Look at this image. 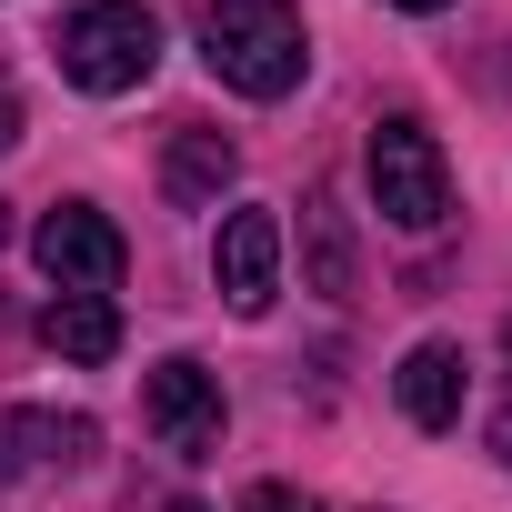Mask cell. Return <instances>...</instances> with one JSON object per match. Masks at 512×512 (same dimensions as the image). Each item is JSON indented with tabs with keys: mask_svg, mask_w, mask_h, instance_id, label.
Instances as JSON below:
<instances>
[{
	"mask_svg": "<svg viewBox=\"0 0 512 512\" xmlns=\"http://www.w3.org/2000/svg\"><path fill=\"white\" fill-rule=\"evenodd\" d=\"M201 61L241 101H282L302 81V61H312V31H302L292 0H211L201 11Z\"/></svg>",
	"mask_w": 512,
	"mask_h": 512,
	"instance_id": "6da1fadb",
	"label": "cell"
},
{
	"mask_svg": "<svg viewBox=\"0 0 512 512\" xmlns=\"http://www.w3.org/2000/svg\"><path fill=\"white\" fill-rule=\"evenodd\" d=\"M151 61H161V21L141 11V0H81V11L61 21V71L81 81V91H141L151 81Z\"/></svg>",
	"mask_w": 512,
	"mask_h": 512,
	"instance_id": "7a4b0ae2",
	"label": "cell"
},
{
	"mask_svg": "<svg viewBox=\"0 0 512 512\" xmlns=\"http://www.w3.org/2000/svg\"><path fill=\"white\" fill-rule=\"evenodd\" d=\"M362 171H372V201H382L392 231H442V211H452V171H442V141H432L412 111L372 121Z\"/></svg>",
	"mask_w": 512,
	"mask_h": 512,
	"instance_id": "3957f363",
	"label": "cell"
},
{
	"mask_svg": "<svg viewBox=\"0 0 512 512\" xmlns=\"http://www.w3.org/2000/svg\"><path fill=\"white\" fill-rule=\"evenodd\" d=\"M31 262L61 282V292H121V231L91 211V201H61V211H41V231H31Z\"/></svg>",
	"mask_w": 512,
	"mask_h": 512,
	"instance_id": "277c9868",
	"label": "cell"
},
{
	"mask_svg": "<svg viewBox=\"0 0 512 512\" xmlns=\"http://www.w3.org/2000/svg\"><path fill=\"white\" fill-rule=\"evenodd\" d=\"M141 412H151L161 452H181V462H211V452H221V382H211L191 352H171V362L141 382Z\"/></svg>",
	"mask_w": 512,
	"mask_h": 512,
	"instance_id": "5b68a950",
	"label": "cell"
},
{
	"mask_svg": "<svg viewBox=\"0 0 512 512\" xmlns=\"http://www.w3.org/2000/svg\"><path fill=\"white\" fill-rule=\"evenodd\" d=\"M211 282H221V302H231L241 322L272 312V292H282V221H272L262 201L221 221V241H211Z\"/></svg>",
	"mask_w": 512,
	"mask_h": 512,
	"instance_id": "8992f818",
	"label": "cell"
},
{
	"mask_svg": "<svg viewBox=\"0 0 512 512\" xmlns=\"http://www.w3.org/2000/svg\"><path fill=\"white\" fill-rule=\"evenodd\" d=\"M462 392H472L462 342H412V352H402V372H392V402H402V422H412V432H452V422H462Z\"/></svg>",
	"mask_w": 512,
	"mask_h": 512,
	"instance_id": "52a82bcc",
	"label": "cell"
},
{
	"mask_svg": "<svg viewBox=\"0 0 512 512\" xmlns=\"http://www.w3.org/2000/svg\"><path fill=\"white\" fill-rule=\"evenodd\" d=\"M41 342H51L61 362H111V352H121V302H111V292H61V302L41 312Z\"/></svg>",
	"mask_w": 512,
	"mask_h": 512,
	"instance_id": "ba28073f",
	"label": "cell"
},
{
	"mask_svg": "<svg viewBox=\"0 0 512 512\" xmlns=\"http://www.w3.org/2000/svg\"><path fill=\"white\" fill-rule=\"evenodd\" d=\"M221 181H231V141H221V131H181L171 161H161V191H171L181 211H201V201H221Z\"/></svg>",
	"mask_w": 512,
	"mask_h": 512,
	"instance_id": "9c48e42d",
	"label": "cell"
},
{
	"mask_svg": "<svg viewBox=\"0 0 512 512\" xmlns=\"http://www.w3.org/2000/svg\"><path fill=\"white\" fill-rule=\"evenodd\" d=\"M11 442H31L41 462H91L101 452V422L91 412H11Z\"/></svg>",
	"mask_w": 512,
	"mask_h": 512,
	"instance_id": "30bf717a",
	"label": "cell"
},
{
	"mask_svg": "<svg viewBox=\"0 0 512 512\" xmlns=\"http://www.w3.org/2000/svg\"><path fill=\"white\" fill-rule=\"evenodd\" d=\"M241 512H322V502H312V492H292V482H262V492H251Z\"/></svg>",
	"mask_w": 512,
	"mask_h": 512,
	"instance_id": "8fae6325",
	"label": "cell"
},
{
	"mask_svg": "<svg viewBox=\"0 0 512 512\" xmlns=\"http://www.w3.org/2000/svg\"><path fill=\"white\" fill-rule=\"evenodd\" d=\"M11 141H21V91L0 81V151H11Z\"/></svg>",
	"mask_w": 512,
	"mask_h": 512,
	"instance_id": "7c38bea8",
	"label": "cell"
},
{
	"mask_svg": "<svg viewBox=\"0 0 512 512\" xmlns=\"http://www.w3.org/2000/svg\"><path fill=\"white\" fill-rule=\"evenodd\" d=\"M492 442H502V462H512V412H502V422H492Z\"/></svg>",
	"mask_w": 512,
	"mask_h": 512,
	"instance_id": "4fadbf2b",
	"label": "cell"
},
{
	"mask_svg": "<svg viewBox=\"0 0 512 512\" xmlns=\"http://www.w3.org/2000/svg\"><path fill=\"white\" fill-rule=\"evenodd\" d=\"M392 11H442V0H392Z\"/></svg>",
	"mask_w": 512,
	"mask_h": 512,
	"instance_id": "5bb4252c",
	"label": "cell"
},
{
	"mask_svg": "<svg viewBox=\"0 0 512 512\" xmlns=\"http://www.w3.org/2000/svg\"><path fill=\"white\" fill-rule=\"evenodd\" d=\"M0 482H11V452H0Z\"/></svg>",
	"mask_w": 512,
	"mask_h": 512,
	"instance_id": "9a60e30c",
	"label": "cell"
},
{
	"mask_svg": "<svg viewBox=\"0 0 512 512\" xmlns=\"http://www.w3.org/2000/svg\"><path fill=\"white\" fill-rule=\"evenodd\" d=\"M171 512H201V502H171Z\"/></svg>",
	"mask_w": 512,
	"mask_h": 512,
	"instance_id": "2e32d148",
	"label": "cell"
}]
</instances>
